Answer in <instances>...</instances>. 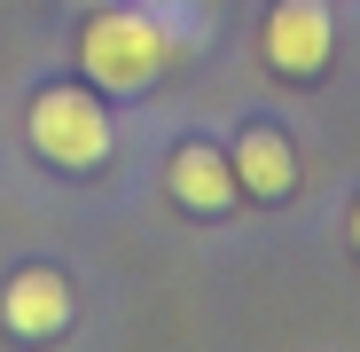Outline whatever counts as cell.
Instances as JSON below:
<instances>
[{
    "mask_svg": "<svg viewBox=\"0 0 360 352\" xmlns=\"http://www.w3.org/2000/svg\"><path fill=\"white\" fill-rule=\"evenodd\" d=\"M172 55H180V39H172L149 8H134V0H94V16L79 24V63H86V79H94L102 94H141V86H157V79L172 71Z\"/></svg>",
    "mask_w": 360,
    "mask_h": 352,
    "instance_id": "cell-1",
    "label": "cell"
},
{
    "mask_svg": "<svg viewBox=\"0 0 360 352\" xmlns=\"http://www.w3.org/2000/svg\"><path fill=\"white\" fill-rule=\"evenodd\" d=\"M24 133L39 149V164L55 172H102L117 133H110V110L86 94V86H39L32 94V117H24Z\"/></svg>",
    "mask_w": 360,
    "mask_h": 352,
    "instance_id": "cell-2",
    "label": "cell"
},
{
    "mask_svg": "<svg viewBox=\"0 0 360 352\" xmlns=\"http://www.w3.org/2000/svg\"><path fill=\"white\" fill-rule=\"evenodd\" d=\"M259 55H266L274 79H321L329 55H337L329 0H274V8H266V32H259Z\"/></svg>",
    "mask_w": 360,
    "mask_h": 352,
    "instance_id": "cell-3",
    "label": "cell"
},
{
    "mask_svg": "<svg viewBox=\"0 0 360 352\" xmlns=\"http://www.w3.org/2000/svg\"><path fill=\"white\" fill-rule=\"evenodd\" d=\"M165 188H172V204L180 211H196V219H219L235 196V164H227V149H212V141H180L172 157H165Z\"/></svg>",
    "mask_w": 360,
    "mask_h": 352,
    "instance_id": "cell-4",
    "label": "cell"
},
{
    "mask_svg": "<svg viewBox=\"0 0 360 352\" xmlns=\"http://www.w3.org/2000/svg\"><path fill=\"white\" fill-rule=\"evenodd\" d=\"M0 321H8V337H63L71 329V282L55 266H24L8 274V289H0Z\"/></svg>",
    "mask_w": 360,
    "mask_h": 352,
    "instance_id": "cell-5",
    "label": "cell"
},
{
    "mask_svg": "<svg viewBox=\"0 0 360 352\" xmlns=\"http://www.w3.org/2000/svg\"><path fill=\"white\" fill-rule=\"evenodd\" d=\"M227 164H235V188L259 196V204H282L297 188V149H290L282 126H243V141L227 149Z\"/></svg>",
    "mask_w": 360,
    "mask_h": 352,
    "instance_id": "cell-6",
    "label": "cell"
},
{
    "mask_svg": "<svg viewBox=\"0 0 360 352\" xmlns=\"http://www.w3.org/2000/svg\"><path fill=\"white\" fill-rule=\"evenodd\" d=\"M134 8H149L172 39H180V55L196 47V32H204V0H134Z\"/></svg>",
    "mask_w": 360,
    "mask_h": 352,
    "instance_id": "cell-7",
    "label": "cell"
},
{
    "mask_svg": "<svg viewBox=\"0 0 360 352\" xmlns=\"http://www.w3.org/2000/svg\"><path fill=\"white\" fill-rule=\"evenodd\" d=\"M345 227H352V251H360V196H352V219H345Z\"/></svg>",
    "mask_w": 360,
    "mask_h": 352,
    "instance_id": "cell-8",
    "label": "cell"
}]
</instances>
